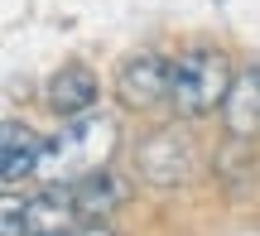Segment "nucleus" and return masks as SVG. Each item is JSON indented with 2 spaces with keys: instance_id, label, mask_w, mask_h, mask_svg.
<instances>
[{
  "instance_id": "obj_1",
  "label": "nucleus",
  "mask_w": 260,
  "mask_h": 236,
  "mask_svg": "<svg viewBox=\"0 0 260 236\" xmlns=\"http://www.w3.org/2000/svg\"><path fill=\"white\" fill-rule=\"evenodd\" d=\"M116 150V121L102 111H82V116H68L63 130L44 140V154H39V174L34 179L48 183H77L87 174L106 169Z\"/></svg>"
},
{
  "instance_id": "obj_4",
  "label": "nucleus",
  "mask_w": 260,
  "mask_h": 236,
  "mask_svg": "<svg viewBox=\"0 0 260 236\" xmlns=\"http://www.w3.org/2000/svg\"><path fill=\"white\" fill-rule=\"evenodd\" d=\"M169 73H174L169 58L135 53L130 63H121V73H116V96H121L130 111H149V106L169 102Z\"/></svg>"
},
{
  "instance_id": "obj_7",
  "label": "nucleus",
  "mask_w": 260,
  "mask_h": 236,
  "mask_svg": "<svg viewBox=\"0 0 260 236\" xmlns=\"http://www.w3.org/2000/svg\"><path fill=\"white\" fill-rule=\"evenodd\" d=\"M96 96H102V87H96L92 68H82V63H68L63 73H53V82H48V106H53L63 121H68V116L92 111Z\"/></svg>"
},
{
  "instance_id": "obj_10",
  "label": "nucleus",
  "mask_w": 260,
  "mask_h": 236,
  "mask_svg": "<svg viewBox=\"0 0 260 236\" xmlns=\"http://www.w3.org/2000/svg\"><path fill=\"white\" fill-rule=\"evenodd\" d=\"M63 236H116V231H106V227H87V222H82V227H73V231H63Z\"/></svg>"
},
{
  "instance_id": "obj_6",
  "label": "nucleus",
  "mask_w": 260,
  "mask_h": 236,
  "mask_svg": "<svg viewBox=\"0 0 260 236\" xmlns=\"http://www.w3.org/2000/svg\"><path fill=\"white\" fill-rule=\"evenodd\" d=\"M222 116H226V130H232L236 140L260 135V63L236 73L232 92H226V102H222Z\"/></svg>"
},
{
  "instance_id": "obj_2",
  "label": "nucleus",
  "mask_w": 260,
  "mask_h": 236,
  "mask_svg": "<svg viewBox=\"0 0 260 236\" xmlns=\"http://www.w3.org/2000/svg\"><path fill=\"white\" fill-rule=\"evenodd\" d=\"M236 82V68L222 48H188L174 58V73H169V102L178 116H207L226 102Z\"/></svg>"
},
{
  "instance_id": "obj_5",
  "label": "nucleus",
  "mask_w": 260,
  "mask_h": 236,
  "mask_svg": "<svg viewBox=\"0 0 260 236\" xmlns=\"http://www.w3.org/2000/svg\"><path fill=\"white\" fill-rule=\"evenodd\" d=\"M135 164H140V174H145L149 183H178V179H188V169H193V145H188L178 130H154L145 145H140Z\"/></svg>"
},
{
  "instance_id": "obj_8",
  "label": "nucleus",
  "mask_w": 260,
  "mask_h": 236,
  "mask_svg": "<svg viewBox=\"0 0 260 236\" xmlns=\"http://www.w3.org/2000/svg\"><path fill=\"white\" fill-rule=\"evenodd\" d=\"M73 193H77V208H82L87 222L106 217V212H116V208L130 203V183L121 179V174H111V169H96V174H87V179H77Z\"/></svg>"
},
{
  "instance_id": "obj_9",
  "label": "nucleus",
  "mask_w": 260,
  "mask_h": 236,
  "mask_svg": "<svg viewBox=\"0 0 260 236\" xmlns=\"http://www.w3.org/2000/svg\"><path fill=\"white\" fill-rule=\"evenodd\" d=\"M39 154H44V140H39L24 121H5V188L34 179L39 174Z\"/></svg>"
},
{
  "instance_id": "obj_3",
  "label": "nucleus",
  "mask_w": 260,
  "mask_h": 236,
  "mask_svg": "<svg viewBox=\"0 0 260 236\" xmlns=\"http://www.w3.org/2000/svg\"><path fill=\"white\" fill-rule=\"evenodd\" d=\"M82 208H77L73 183H48L39 193H10L0 208V227L5 236H63L73 227H82Z\"/></svg>"
}]
</instances>
